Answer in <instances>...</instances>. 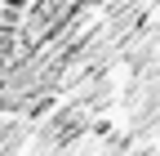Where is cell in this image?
<instances>
[{"instance_id":"1","label":"cell","mask_w":160,"mask_h":156,"mask_svg":"<svg viewBox=\"0 0 160 156\" xmlns=\"http://www.w3.org/2000/svg\"><path fill=\"white\" fill-rule=\"evenodd\" d=\"M89 134V112L85 107H58L49 121H45V129H40V152H71L80 138Z\"/></svg>"}]
</instances>
